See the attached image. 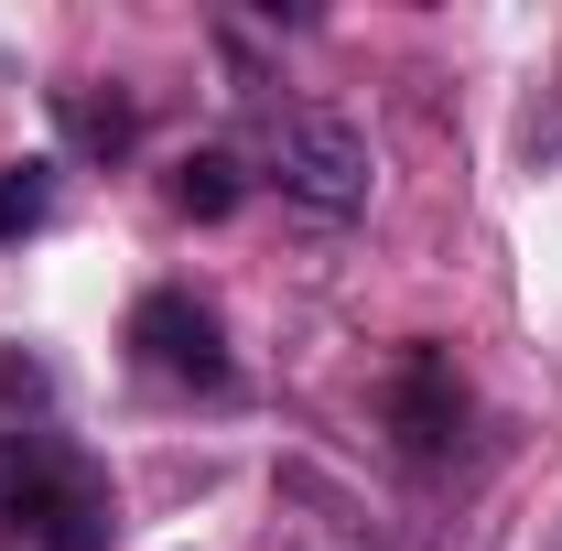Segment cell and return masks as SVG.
Returning a JSON list of instances; mask_svg holds the SVG:
<instances>
[{"mask_svg": "<svg viewBox=\"0 0 562 551\" xmlns=\"http://www.w3.org/2000/svg\"><path fill=\"white\" fill-rule=\"evenodd\" d=\"M109 541H120L109 465L76 432L0 421V551H109Z\"/></svg>", "mask_w": 562, "mask_h": 551, "instance_id": "6da1fadb", "label": "cell"}, {"mask_svg": "<svg viewBox=\"0 0 562 551\" xmlns=\"http://www.w3.org/2000/svg\"><path fill=\"white\" fill-rule=\"evenodd\" d=\"M260 173H271L303 216H325V227L368 216V184H379L368 131H357V120H336V109H281L271 131H260Z\"/></svg>", "mask_w": 562, "mask_h": 551, "instance_id": "7a4b0ae2", "label": "cell"}, {"mask_svg": "<svg viewBox=\"0 0 562 551\" xmlns=\"http://www.w3.org/2000/svg\"><path fill=\"white\" fill-rule=\"evenodd\" d=\"M131 368L140 379H162V390H184V401H227L238 390V357H227V325H216L206 292H184V281H151L131 303Z\"/></svg>", "mask_w": 562, "mask_h": 551, "instance_id": "3957f363", "label": "cell"}, {"mask_svg": "<svg viewBox=\"0 0 562 551\" xmlns=\"http://www.w3.org/2000/svg\"><path fill=\"white\" fill-rule=\"evenodd\" d=\"M379 421H390V443L412 465H443L465 443V379H454V357L443 346H401L390 379H379Z\"/></svg>", "mask_w": 562, "mask_h": 551, "instance_id": "277c9868", "label": "cell"}, {"mask_svg": "<svg viewBox=\"0 0 562 551\" xmlns=\"http://www.w3.org/2000/svg\"><path fill=\"white\" fill-rule=\"evenodd\" d=\"M162 195L195 216V227H216V216H238V195H249V162H238V151H184V162L162 173Z\"/></svg>", "mask_w": 562, "mask_h": 551, "instance_id": "5b68a950", "label": "cell"}, {"mask_svg": "<svg viewBox=\"0 0 562 551\" xmlns=\"http://www.w3.org/2000/svg\"><path fill=\"white\" fill-rule=\"evenodd\" d=\"M55 195H66V184H55L44 151H33V162H0V249L44 238V227H55Z\"/></svg>", "mask_w": 562, "mask_h": 551, "instance_id": "8992f818", "label": "cell"}, {"mask_svg": "<svg viewBox=\"0 0 562 551\" xmlns=\"http://www.w3.org/2000/svg\"><path fill=\"white\" fill-rule=\"evenodd\" d=\"M55 109H66V131L87 140V151H131V98H87V87H55Z\"/></svg>", "mask_w": 562, "mask_h": 551, "instance_id": "52a82bcc", "label": "cell"}, {"mask_svg": "<svg viewBox=\"0 0 562 551\" xmlns=\"http://www.w3.org/2000/svg\"><path fill=\"white\" fill-rule=\"evenodd\" d=\"M281 551H368V541H357L347 519H314V530H292V541H281Z\"/></svg>", "mask_w": 562, "mask_h": 551, "instance_id": "ba28073f", "label": "cell"}]
</instances>
